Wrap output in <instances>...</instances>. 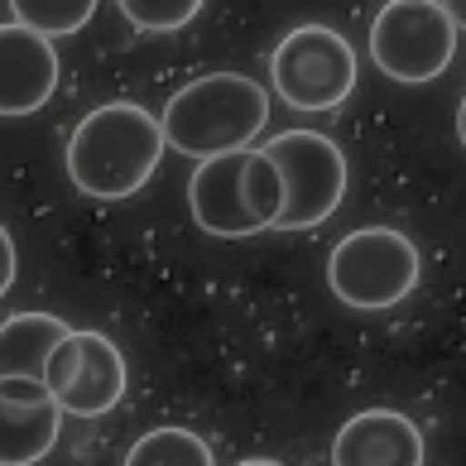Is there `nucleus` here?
Returning a JSON list of instances; mask_svg holds the SVG:
<instances>
[{
    "label": "nucleus",
    "mask_w": 466,
    "mask_h": 466,
    "mask_svg": "<svg viewBox=\"0 0 466 466\" xmlns=\"http://www.w3.org/2000/svg\"><path fill=\"white\" fill-rule=\"evenodd\" d=\"M269 87L293 111H337L356 92V54L332 25L289 29L269 54Z\"/></svg>",
    "instance_id": "nucleus-6"
},
{
    "label": "nucleus",
    "mask_w": 466,
    "mask_h": 466,
    "mask_svg": "<svg viewBox=\"0 0 466 466\" xmlns=\"http://www.w3.org/2000/svg\"><path fill=\"white\" fill-rule=\"evenodd\" d=\"M423 274L419 246L394 227H360L327 255V284L356 313H385L404 303Z\"/></svg>",
    "instance_id": "nucleus-4"
},
{
    "label": "nucleus",
    "mask_w": 466,
    "mask_h": 466,
    "mask_svg": "<svg viewBox=\"0 0 466 466\" xmlns=\"http://www.w3.org/2000/svg\"><path fill=\"white\" fill-rule=\"evenodd\" d=\"M332 466H423V433L409 413L360 409L337 428Z\"/></svg>",
    "instance_id": "nucleus-11"
},
{
    "label": "nucleus",
    "mask_w": 466,
    "mask_h": 466,
    "mask_svg": "<svg viewBox=\"0 0 466 466\" xmlns=\"http://www.w3.org/2000/svg\"><path fill=\"white\" fill-rule=\"evenodd\" d=\"M120 466H217L212 447H207L193 428H149L130 442Z\"/></svg>",
    "instance_id": "nucleus-13"
},
{
    "label": "nucleus",
    "mask_w": 466,
    "mask_h": 466,
    "mask_svg": "<svg viewBox=\"0 0 466 466\" xmlns=\"http://www.w3.org/2000/svg\"><path fill=\"white\" fill-rule=\"evenodd\" d=\"M10 284H15V240H10L5 227H0V299L10 293Z\"/></svg>",
    "instance_id": "nucleus-16"
},
{
    "label": "nucleus",
    "mask_w": 466,
    "mask_h": 466,
    "mask_svg": "<svg viewBox=\"0 0 466 466\" xmlns=\"http://www.w3.org/2000/svg\"><path fill=\"white\" fill-rule=\"evenodd\" d=\"M164 159V130L154 111L135 101H106L77 120L67 135V178L96 202H126L154 178Z\"/></svg>",
    "instance_id": "nucleus-1"
},
{
    "label": "nucleus",
    "mask_w": 466,
    "mask_h": 466,
    "mask_svg": "<svg viewBox=\"0 0 466 466\" xmlns=\"http://www.w3.org/2000/svg\"><path fill=\"white\" fill-rule=\"evenodd\" d=\"M44 390L73 419H101L126 400V356L101 332H67L48 356Z\"/></svg>",
    "instance_id": "nucleus-8"
},
{
    "label": "nucleus",
    "mask_w": 466,
    "mask_h": 466,
    "mask_svg": "<svg viewBox=\"0 0 466 466\" xmlns=\"http://www.w3.org/2000/svg\"><path fill=\"white\" fill-rule=\"evenodd\" d=\"M438 5L447 10V20L457 25V34H466V0H438Z\"/></svg>",
    "instance_id": "nucleus-17"
},
{
    "label": "nucleus",
    "mask_w": 466,
    "mask_h": 466,
    "mask_svg": "<svg viewBox=\"0 0 466 466\" xmlns=\"http://www.w3.org/2000/svg\"><path fill=\"white\" fill-rule=\"evenodd\" d=\"M236 466H284V461H269V457H250V461H236Z\"/></svg>",
    "instance_id": "nucleus-19"
},
{
    "label": "nucleus",
    "mask_w": 466,
    "mask_h": 466,
    "mask_svg": "<svg viewBox=\"0 0 466 466\" xmlns=\"http://www.w3.org/2000/svg\"><path fill=\"white\" fill-rule=\"evenodd\" d=\"M63 409L44 380H0V466H39L58 442Z\"/></svg>",
    "instance_id": "nucleus-9"
},
{
    "label": "nucleus",
    "mask_w": 466,
    "mask_h": 466,
    "mask_svg": "<svg viewBox=\"0 0 466 466\" xmlns=\"http://www.w3.org/2000/svg\"><path fill=\"white\" fill-rule=\"evenodd\" d=\"M457 140H461V149H466V96H461V106H457Z\"/></svg>",
    "instance_id": "nucleus-18"
},
{
    "label": "nucleus",
    "mask_w": 466,
    "mask_h": 466,
    "mask_svg": "<svg viewBox=\"0 0 466 466\" xmlns=\"http://www.w3.org/2000/svg\"><path fill=\"white\" fill-rule=\"evenodd\" d=\"M284 207L279 168L260 149H236L217 159L193 164L187 178V212L217 240H250L274 231V217Z\"/></svg>",
    "instance_id": "nucleus-3"
},
{
    "label": "nucleus",
    "mask_w": 466,
    "mask_h": 466,
    "mask_svg": "<svg viewBox=\"0 0 466 466\" xmlns=\"http://www.w3.org/2000/svg\"><path fill=\"white\" fill-rule=\"evenodd\" d=\"M265 126H269V87H260L246 73L193 77L159 111L164 149H178L193 164L250 149Z\"/></svg>",
    "instance_id": "nucleus-2"
},
{
    "label": "nucleus",
    "mask_w": 466,
    "mask_h": 466,
    "mask_svg": "<svg viewBox=\"0 0 466 466\" xmlns=\"http://www.w3.org/2000/svg\"><path fill=\"white\" fill-rule=\"evenodd\" d=\"M73 332L54 313H15L0 322V380H44L48 356Z\"/></svg>",
    "instance_id": "nucleus-12"
},
{
    "label": "nucleus",
    "mask_w": 466,
    "mask_h": 466,
    "mask_svg": "<svg viewBox=\"0 0 466 466\" xmlns=\"http://www.w3.org/2000/svg\"><path fill=\"white\" fill-rule=\"evenodd\" d=\"M202 5L207 0H116V10L145 34H174L183 25H193Z\"/></svg>",
    "instance_id": "nucleus-15"
},
{
    "label": "nucleus",
    "mask_w": 466,
    "mask_h": 466,
    "mask_svg": "<svg viewBox=\"0 0 466 466\" xmlns=\"http://www.w3.org/2000/svg\"><path fill=\"white\" fill-rule=\"evenodd\" d=\"M370 58L390 82L423 87L438 82L457 58V25L438 0H385L370 20Z\"/></svg>",
    "instance_id": "nucleus-7"
},
{
    "label": "nucleus",
    "mask_w": 466,
    "mask_h": 466,
    "mask_svg": "<svg viewBox=\"0 0 466 466\" xmlns=\"http://www.w3.org/2000/svg\"><path fill=\"white\" fill-rule=\"evenodd\" d=\"M265 159L279 168L284 207L274 217V231H313L347 198V154L322 130H279L265 140Z\"/></svg>",
    "instance_id": "nucleus-5"
},
{
    "label": "nucleus",
    "mask_w": 466,
    "mask_h": 466,
    "mask_svg": "<svg viewBox=\"0 0 466 466\" xmlns=\"http://www.w3.org/2000/svg\"><path fill=\"white\" fill-rule=\"evenodd\" d=\"M58 87L54 39L25 25H0V116H34Z\"/></svg>",
    "instance_id": "nucleus-10"
},
{
    "label": "nucleus",
    "mask_w": 466,
    "mask_h": 466,
    "mask_svg": "<svg viewBox=\"0 0 466 466\" xmlns=\"http://www.w3.org/2000/svg\"><path fill=\"white\" fill-rule=\"evenodd\" d=\"M15 25H25L44 39H63V34H77L82 25L96 15L101 0H5Z\"/></svg>",
    "instance_id": "nucleus-14"
}]
</instances>
